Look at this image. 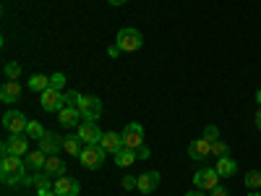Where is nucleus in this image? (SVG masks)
Listing matches in <instances>:
<instances>
[{
	"label": "nucleus",
	"mask_w": 261,
	"mask_h": 196,
	"mask_svg": "<svg viewBox=\"0 0 261 196\" xmlns=\"http://www.w3.org/2000/svg\"><path fill=\"white\" fill-rule=\"evenodd\" d=\"M27 160H21L16 155H6L0 162V181L6 186H21V181L27 178Z\"/></svg>",
	"instance_id": "obj_1"
},
{
	"label": "nucleus",
	"mask_w": 261,
	"mask_h": 196,
	"mask_svg": "<svg viewBox=\"0 0 261 196\" xmlns=\"http://www.w3.org/2000/svg\"><path fill=\"white\" fill-rule=\"evenodd\" d=\"M29 136L27 134H11L3 144H0V155H16V157H27L29 155Z\"/></svg>",
	"instance_id": "obj_2"
},
{
	"label": "nucleus",
	"mask_w": 261,
	"mask_h": 196,
	"mask_svg": "<svg viewBox=\"0 0 261 196\" xmlns=\"http://www.w3.org/2000/svg\"><path fill=\"white\" fill-rule=\"evenodd\" d=\"M115 45L120 47V53H136V50H141V45H144V37H141V32L139 29H120L118 32V37H115Z\"/></svg>",
	"instance_id": "obj_3"
},
{
	"label": "nucleus",
	"mask_w": 261,
	"mask_h": 196,
	"mask_svg": "<svg viewBox=\"0 0 261 196\" xmlns=\"http://www.w3.org/2000/svg\"><path fill=\"white\" fill-rule=\"evenodd\" d=\"M39 105L45 113H60L65 107V94L60 89H55V86H50V89H45L39 94Z\"/></svg>",
	"instance_id": "obj_4"
},
{
	"label": "nucleus",
	"mask_w": 261,
	"mask_h": 196,
	"mask_svg": "<svg viewBox=\"0 0 261 196\" xmlns=\"http://www.w3.org/2000/svg\"><path fill=\"white\" fill-rule=\"evenodd\" d=\"M105 155L107 152L97 144V146H89L86 144L84 149H81V155H79V160H81V165L86 167V170H99L102 165H105Z\"/></svg>",
	"instance_id": "obj_5"
},
{
	"label": "nucleus",
	"mask_w": 261,
	"mask_h": 196,
	"mask_svg": "<svg viewBox=\"0 0 261 196\" xmlns=\"http://www.w3.org/2000/svg\"><path fill=\"white\" fill-rule=\"evenodd\" d=\"M193 186L199 188V191H212V188L220 186V173H217L214 167H201V170H196Z\"/></svg>",
	"instance_id": "obj_6"
},
{
	"label": "nucleus",
	"mask_w": 261,
	"mask_h": 196,
	"mask_svg": "<svg viewBox=\"0 0 261 196\" xmlns=\"http://www.w3.org/2000/svg\"><path fill=\"white\" fill-rule=\"evenodd\" d=\"M79 139L89 146H97L102 141V131H99L97 120H81L79 123Z\"/></svg>",
	"instance_id": "obj_7"
},
{
	"label": "nucleus",
	"mask_w": 261,
	"mask_h": 196,
	"mask_svg": "<svg viewBox=\"0 0 261 196\" xmlns=\"http://www.w3.org/2000/svg\"><path fill=\"white\" fill-rule=\"evenodd\" d=\"M27 126H29L27 115L18 113V110H8L3 115V128L11 131V134H27Z\"/></svg>",
	"instance_id": "obj_8"
},
{
	"label": "nucleus",
	"mask_w": 261,
	"mask_h": 196,
	"mask_svg": "<svg viewBox=\"0 0 261 196\" xmlns=\"http://www.w3.org/2000/svg\"><path fill=\"white\" fill-rule=\"evenodd\" d=\"M123 146H128V149L144 146V128H141V123H128L123 128Z\"/></svg>",
	"instance_id": "obj_9"
},
{
	"label": "nucleus",
	"mask_w": 261,
	"mask_h": 196,
	"mask_svg": "<svg viewBox=\"0 0 261 196\" xmlns=\"http://www.w3.org/2000/svg\"><path fill=\"white\" fill-rule=\"evenodd\" d=\"M188 157L196 160V162H204L206 157H212V141H206L204 136L201 139H196L188 144Z\"/></svg>",
	"instance_id": "obj_10"
},
{
	"label": "nucleus",
	"mask_w": 261,
	"mask_h": 196,
	"mask_svg": "<svg viewBox=\"0 0 261 196\" xmlns=\"http://www.w3.org/2000/svg\"><path fill=\"white\" fill-rule=\"evenodd\" d=\"M53 191H55L58 196H79V193H81V186H79V181H73V178H68V176H60V178H55Z\"/></svg>",
	"instance_id": "obj_11"
},
{
	"label": "nucleus",
	"mask_w": 261,
	"mask_h": 196,
	"mask_svg": "<svg viewBox=\"0 0 261 196\" xmlns=\"http://www.w3.org/2000/svg\"><path fill=\"white\" fill-rule=\"evenodd\" d=\"M160 181H162V176H160L157 170H146V173H141V176H139L136 188H139L141 193H154L157 186H160Z\"/></svg>",
	"instance_id": "obj_12"
},
{
	"label": "nucleus",
	"mask_w": 261,
	"mask_h": 196,
	"mask_svg": "<svg viewBox=\"0 0 261 196\" xmlns=\"http://www.w3.org/2000/svg\"><path fill=\"white\" fill-rule=\"evenodd\" d=\"M37 149H42L47 157H53V155H58V152L63 149V139L58 134H50V131H47V134L37 141Z\"/></svg>",
	"instance_id": "obj_13"
},
{
	"label": "nucleus",
	"mask_w": 261,
	"mask_h": 196,
	"mask_svg": "<svg viewBox=\"0 0 261 196\" xmlns=\"http://www.w3.org/2000/svg\"><path fill=\"white\" fill-rule=\"evenodd\" d=\"M81 115H84V120H99V115H102V100L99 97H86L84 107H81Z\"/></svg>",
	"instance_id": "obj_14"
},
{
	"label": "nucleus",
	"mask_w": 261,
	"mask_h": 196,
	"mask_svg": "<svg viewBox=\"0 0 261 196\" xmlns=\"http://www.w3.org/2000/svg\"><path fill=\"white\" fill-rule=\"evenodd\" d=\"M99 146H102L105 152H110V155H115V152L123 146V134H115V131H105Z\"/></svg>",
	"instance_id": "obj_15"
},
{
	"label": "nucleus",
	"mask_w": 261,
	"mask_h": 196,
	"mask_svg": "<svg viewBox=\"0 0 261 196\" xmlns=\"http://www.w3.org/2000/svg\"><path fill=\"white\" fill-rule=\"evenodd\" d=\"M214 170L220 173V178H232L235 173H238V162L227 155V157H217V162H214Z\"/></svg>",
	"instance_id": "obj_16"
},
{
	"label": "nucleus",
	"mask_w": 261,
	"mask_h": 196,
	"mask_svg": "<svg viewBox=\"0 0 261 196\" xmlns=\"http://www.w3.org/2000/svg\"><path fill=\"white\" fill-rule=\"evenodd\" d=\"M79 118H84L81 110H76V107H68V105H65L63 110L58 113V120H60L63 128H73V126H79Z\"/></svg>",
	"instance_id": "obj_17"
},
{
	"label": "nucleus",
	"mask_w": 261,
	"mask_h": 196,
	"mask_svg": "<svg viewBox=\"0 0 261 196\" xmlns=\"http://www.w3.org/2000/svg\"><path fill=\"white\" fill-rule=\"evenodd\" d=\"M21 97V84L18 81H6L3 86H0V100H3L6 105L16 102Z\"/></svg>",
	"instance_id": "obj_18"
},
{
	"label": "nucleus",
	"mask_w": 261,
	"mask_h": 196,
	"mask_svg": "<svg viewBox=\"0 0 261 196\" xmlns=\"http://www.w3.org/2000/svg\"><path fill=\"white\" fill-rule=\"evenodd\" d=\"M113 157H115V165H118V167H130V165L139 160V157H136V149H128V146H120Z\"/></svg>",
	"instance_id": "obj_19"
},
{
	"label": "nucleus",
	"mask_w": 261,
	"mask_h": 196,
	"mask_svg": "<svg viewBox=\"0 0 261 196\" xmlns=\"http://www.w3.org/2000/svg\"><path fill=\"white\" fill-rule=\"evenodd\" d=\"M45 165H47V155H45V152H42V149H37V152H29V155H27V167L29 170H45Z\"/></svg>",
	"instance_id": "obj_20"
},
{
	"label": "nucleus",
	"mask_w": 261,
	"mask_h": 196,
	"mask_svg": "<svg viewBox=\"0 0 261 196\" xmlns=\"http://www.w3.org/2000/svg\"><path fill=\"white\" fill-rule=\"evenodd\" d=\"M84 146H86V144H84V141H81L79 136H73V134H71V136H63V149L68 152L71 157H79Z\"/></svg>",
	"instance_id": "obj_21"
},
{
	"label": "nucleus",
	"mask_w": 261,
	"mask_h": 196,
	"mask_svg": "<svg viewBox=\"0 0 261 196\" xmlns=\"http://www.w3.org/2000/svg\"><path fill=\"white\" fill-rule=\"evenodd\" d=\"M45 173H50L53 178H60V176H65V162H63V160H60L58 155H53V157H47Z\"/></svg>",
	"instance_id": "obj_22"
},
{
	"label": "nucleus",
	"mask_w": 261,
	"mask_h": 196,
	"mask_svg": "<svg viewBox=\"0 0 261 196\" xmlns=\"http://www.w3.org/2000/svg\"><path fill=\"white\" fill-rule=\"evenodd\" d=\"M29 89L32 92H45V89H50V76H45V74H34L32 79H29Z\"/></svg>",
	"instance_id": "obj_23"
},
{
	"label": "nucleus",
	"mask_w": 261,
	"mask_h": 196,
	"mask_svg": "<svg viewBox=\"0 0 261 196\" xmlns=\"http://www.w3.org/2000/svg\"><path fill=\"white\" fill-rule=\"evenodd\" d=\"M53 176L50 173H45V170H37L34 173V186H37V191H50L53 188Z\"/></svg>",
	"instance_id": "obj_24"
},
{
	"label": "nucleus",
	"mask_w": 261,
	"mask_h": 196,
	"mask_svg": "<svg viewBox=\"0 0 261 196\" xmlns=\"http://www.w3.org/2000/svg\"><path fill=\"white\" fill-rule=\"evenodd\" d=\"M45 134H47V131L42 128V123H39V120H29V126H27V136H29L32 141H39Z\"/></svg>",
	"instance_id": "obj_25"
},
{
	"label": "nucleus",
	"mask_w": 261,
	"mask_h": 196,
	"mask_svg": "<svg viewBox=\"0 0 261 196\" xmlns=\"http://www.w3.org/2000/svg\"><path fill=\"white\" fill-rule=\"evenodd\" d=\"M65 94V105H68V107H76V110H81V107H84V94H79V92H73V89H68V92H63Z\"/></svg>",
	"instance_id": "obj_26"
},
{
	"label": "nucleus",
	"mask_w": 261,
	"mask_h": 196,
	"mask_svg": "<svg viewBox=\"0 0 261 196\" xmlns=\"http://www.w3.org/2000/svg\"><path fill=\"white\" fill-rule=\"evenodd\" d=\"M3 74H6V79H8V81H18V76H21V65L11 60V63H6V65H3Z\"/></svg>",
	"instance_id": "obj_27"
},
{
	"label": "nucleus",
	"mask_w": 261,
	"mask_h": 196,
	"mask_svg": "<svg viewBox=\"0 0 261 196\" xmlns=\"http://www.w3.org/2000/svg\"><path fill=\"white\" fill-rule=\"evenodd\" d=\"M212 155H214V157H227V155H230V144L222 141V139H220V141H212Z\"/></svg>",
	"instance_id": "obj_28"
},
{
	"label": "nucleus",
	"mask_w": 261,
	"mask_h": 196,
	"mask_svg": "<svg viewBox=\"0 0 261 196\" xmlns=\"http://www.w3.org/2000/svg\"><path fill=\"white\" fill-rule=\"evenodd\" d=\"M246 186L248 188H261V170H248L246 173Z\"/></svg>",
	"instance_id": "obj_29"
},
{
	"label": "nucleus",
	"mask_w": 261,
	"mask_h": 196,
	"mask_svg": "<svg viewBox=\"0 0 261 196\" xmlns=\"http://www.w3.org/2000/svg\"><path fill=\"white\" fill-rule=\"evenodd\" d=\"M204 139L206 141H220V128H217V126H206L204 128Z\"/></svg>",
	"instance_id": "obj_30"
},
{
	"label": "nucleus",
	"mask_w": 261,
	"mask_h": 196,
	"mask_svg": "<svg viewBox=\"0 0 261 196\" xmlns=\"http://www.w3.org/2000/svg\"><path fill=\"white\" fill-rule=\"evenodd\" d=\"M50 86H55V89H63V86H65V76L58 71V74H53L50 76Z\"/></svg>",
	"instance_id": "obj_31"
},
{
	"label": "nucleus",
	"mask_w": 261,
	"mask_h": 196,
	"mask_svg": "<svg viewBox=\"0 0 261 196\" xmlns=\"http://www.w3.org/2000/svg\"><path fill=\"white\" fill-rule=\"evenodd\" d=\"M136 183H139V178H134V176H125V178L120 181V186H123L125 191H134V188H136Z\"/></svg>",
	"instance_id": "obj_32"
},
{
	"label": "nucleus",
	"mask_w": 261,
	"mask_h": 196,
	"mask_svg": "<svg viewBox=\"0 0 261 196\" xmlns=\"http://www.w3.org/2000/svg\"><path fill=\"white\" fill-rule=\"evenodd\" d=\"M149 155H151V152H149V146H146V144L136 149V157H139V160H149Z\"/></svg>",
	"instance_id": "obj_33"
},
{
	"label": "nucleus",
	"mask_w": 261,
	"mask_h": 196,
	"mask_svg": "<svg viewBox=\"0 0 261 196\" xmlns=\"http://www.w3.org/2000/svg\"><path fill=\"white\" fill-rule=\"evenodd\" d=\"M209 196H230V191H227L225 186H217V188L209 191Z\"/></svg>",
	"instance_id": "obj_34"
},
{
	"label": "nucleus",
	"mask_w": 261,
	"mask_h": 196,
	"mask_svg": "<svg viewBox=\"0 0 261 196\" xmlns=\"http://www.w3.org/2000/svg\"><path fill=\"white\" fill-rule=\"evenodd\" d=\"M107 55H110V58H118V55H120V47H118V45H110V47H107Z\"/></svg>",
	"instance_id": "obj_35"
},
{
	"label": "nucleus",
	"mask_w": 261,
	"mask_h": 196,
	"mask_svg": "<svg viewBox=\"0 0 261 196\" xmlns=\"http://www.w3.org/2000/svg\"><path fill=\"white\" fill-rule=\"evenodd\" d=\"M183 196H206V191H199V188H193V191H188V193H183Z\"/></svg>",
	"instance_id": "obj_36"
},
{
	"label": "nucleus",
	"mask_w": 261,
	"mask_h": 196,
	"mask_svg": "<svg viewBox=\"0 0 261 196\" xmlns=\"http://www.w3.org/2000/svg\"><path fill=\"white\" fill-rule=\"evenodd\" d=\"M37 196H58V193L50 188V191H37Z\"/></svg>",
	"instance_id": "obj_37"
},
{
	"label": "nucleus",
	"mask_w": 261,
	"mask_h": 196,
	"mask_svg": "<svg viewBox=\"0 0 261 196\" xmlns=\"http://www.w3.org/2000/svg\"><path fill=\"white\" fill-rule=\"evenodd\" d=\"M256 128L261 131V107H258V113H256Z\"/></svg>",
	"instance_id": "obj_38"
},
{
	"label": "nucleus",
	"mask_w": 261,
	"mask_h": 196,
	"mask_svg": "<svg viewBox=\"0 0 261 196\" xmlns=\"http://www.w3.org/2000/svg\"><path fill=\"white\" fill-rule=\"evenodd\" d=\"M110 6H123V3H128V0H107Z\"/></svg>",
	"instance_id": "obj_39"
},
{
	"label": "nucleus",
	"mask_w": 261,
	"mask_h": 196,
	"mask_svg": "<svg viewBox=\"0 0 261 196\" xmlns=\"http://www.w3.org/2000/svg\"><path fill=\"white\" fill-rule=\"evenodd\" d=\"M256 102H258V107H261V89L256 92Z\"/></svg>",
	"instance_id": "obj_40"
},
{
	"label": "nucleus",
	"mask_w": 261,
	"mask_h": 196,
	"mask_svg": "<svg viewBox=\"0 0 261 196\" xmlns=\"http://www.w3.org/2000/svg\"><path fill=\"white\" fill-rule=\"evenodd\" d=\"M248 196H261V193H258V191H253V193H248Z\"/></svg>",
	"instance_id": "obj_41"
}]
</instances>
